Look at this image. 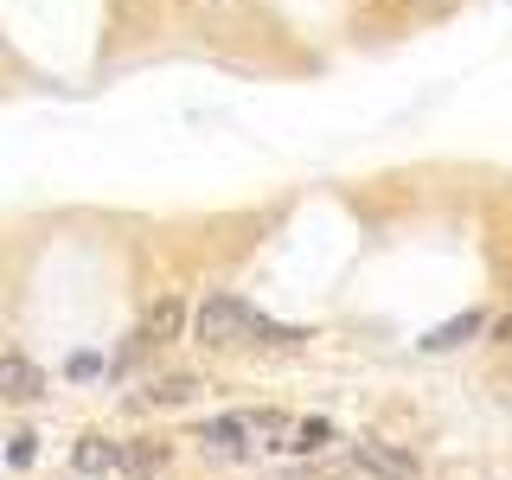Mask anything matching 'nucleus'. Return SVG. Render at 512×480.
<instances>
[{"instance_id": "6e6552de", "label": "nucleus", "mask_w": 512, "mask_h": 480, "mask_svg": "<svg viewBox=\"0 0 512 480\" xmlns=\"http://www.w3.org/2000/svg\"><path fill=\"white\" fill-rule=\"evenodd\" d=\"M480 327H487V314H461V320H442L436 333H423V352H455L461 340H474Z\"/></svg>"}, {"instance_id": "f03ea898", "label": "nucleus", "mask_w": 512, "mask_h": 480, "mask_svg": "<svg viewBox=\"0 0 512 480\" xmlns=\"http://www.w3.org/2000/svg\"><path fill=\"white\" fill-rule=\"evenodd\" d=\"M199 442L212 448V455H250V448H256V423H250V410L212 416V423L199 429Z\"/></svg>"}, {"instance_id": "f257e3e1", "label": "nucleus", "mask_w": 512, "mask_h": 480, "mask_svg": "<svg viewBox=\"0 0 512 480\" xmlns=\"http://www.w3.org/2000/svg\"><path fill=\"white\" fill-rule=\"evenodd\" d=\"M192 333H199V346H237V340L295 346V340H308V333H295V327H276V320H263L244 295H205L199 314H192Z\"/></svg>"}, {"instance_id": "20e7f679", "label": "nucleus", "mask_w": 512, "mask_h": 480, "mask_svg": "<svg viewBox=\"0 0 512 480\" xmlns=\"http://www.w3.org/2000/svg\"><path fill=\"white\" fill-rule=\"evenodd\" d=\"M180 333H186V301L180 295H160L154 308L141 314V333H135V340L141 346H167V340H180Z\"/></svg>"}, {"instance_id": "9b49d317", "label": "nucleus", "mask_w": 512, "mask_h": 480, "mask_svg": "<svg viewBox=\"0 0 512 480\" xmlns=\"http://www.w3.org/2000/svg\"><path fill=\"white\" fill-rule=\"evenodd\" d=\"M7 461H13V468H32V461H39V436H13Z\"/></svg>"}, {"instance_id": "1a4fd4ad", "label": "nucleus", "mask_w": 512, "mask_h": 480, "mask_svg": "<svg viewBox=\"0 0 512 480\" xmlns=\"http://www.w3.org/2000/svg\"><path fill=\"white\" fill-rule=\"evenodd\" d=\"M327 442H333V423H327V416H308V423H288L282 448H295V455H320Z\"/></svg>"}, {"instance_id": "39448f33", "label": "nucleus", "mask_w": 512, "mask_h": 480, "mask_svg": "<svg viewBox=\"0 0 512 480\" xmlns=\"http://www.w3.org/2000/svg\"><path fill=\"white\" fill-rule=\"evenodd\" d=\"M39 391H45V372L26 352H7V359H0V397H7V404H32Z\"/></svg>"}, {"instance_id": "423d86ee", "label": "nucleus", "mask_w": 512, "mask_h": 480, "mask_svg": "<svg viewBox=\"0 0 512 480\" xmlns=\"http://www.w3.org/2000/svg\"><path fill=\"white\" fill-rule=\"evenodd\" d=\"M116 455H122V442H109V436H84L71 448V468L77 474H109L116 468Z\"/></svg>"}, {"instance_id": "0eeeda50", "label": "nucleus", "mask_w": 512, "mask_h": 480, "mask_svg": "<svg viewBox=\"0 0 512 480\" xmlns=\"http://www.w3.org/2000/svg\"><path fill=\"white\" fill-rule=\"evenodd\" d=\"M116 468H122V474H135V480L160 474V468H167V442H122Z\"/></svg>"}, {"instance_id": "7ed1b4c3", "label": "nucleus", "mask_w": 512, "mask_h": 480, "mask_svg": "<svg viewBox=\"0 0 512 480\" xmlns=\"http://www.w3.org/2000/svg\"><path fill=\"white\" fill-rule=\"evenodd\" d=\"M352 468L378 474V480H416V455H404V448H384V442H352Z\"/></svg>"}, {"instance_id": "f8f14e48", "label": "nucleus", "mask_w": 512, "mask_h": 480, "mask_svg": "<svg viewBox=\"0 0 512 480\" xmlns=\"http://www.w3.org/2000/svg\"><path fill=\"white\" fill-rule=\"evenodd\" d=\"M493 333H500V340H512V314H506V320H500V327H493Z\"/></svg>"}, {"instance_id": "9d476101", "label": "nucleus", "mask_w": 512, "mask_h": 480, "mask_svg": "<svg viewBox=\"0 0 512 480\" xmlns=\"http://www.w3.org/2000/svg\"><path fill=\"white\" fill-rule=\"evenodd\" d=\"M199 397V378L192 372H173V378H160L154 391H148V404H192Z\"/></svg>"}]
</instances>
